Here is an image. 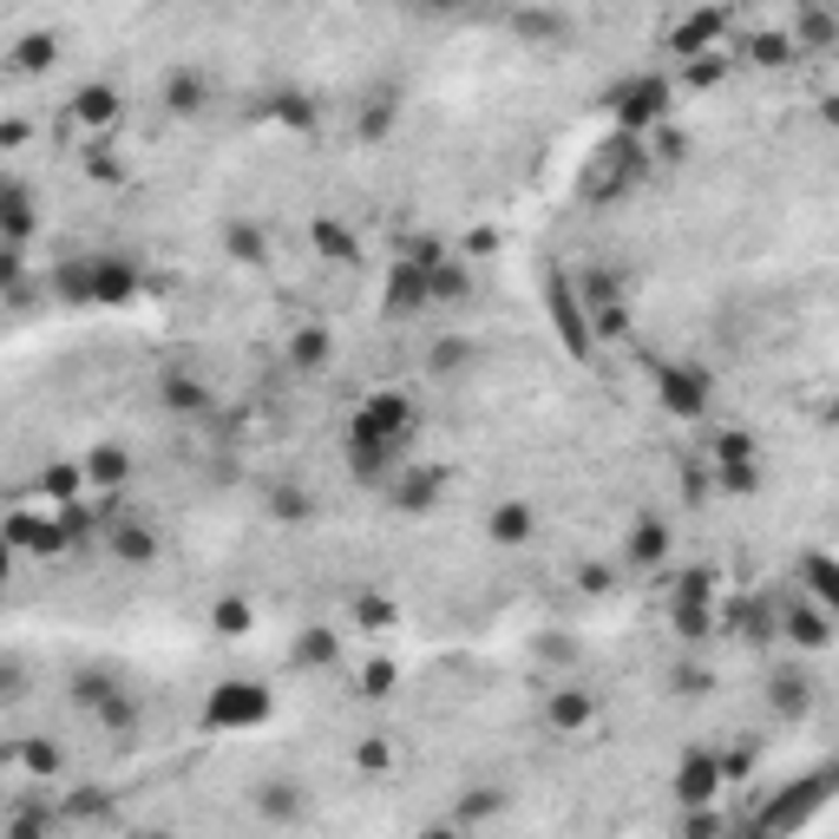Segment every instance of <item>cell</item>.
Wrapping results in <instances>:
<instances>
[{
    "instance_id": "1",
    "label": "cell",
    "mask_w": 839,
    "mask_h": 839,
    "mask_svg": "<svg viewBox=\"0 0 839 839\" xmlns=\"http://www.w3.org/2000/svg\"><path fill=\"white\" fill-rule=\"evenodd\" d=\"M263 722H269V689H263V683H223V689L203 702V729H217V735L263 729Z\"/></svg>"
},
{
    "instance_id": "2",
    "label": "cell",
    "mask_w": 839,
    "mask_h": 839,
    "mask_svg": "<svg viewBox=\"0 0 839 839\" xmlns=\"http://www.w3.org/2000/svg\"><path fill=\"white\" fill-rule=\"evenodd\" d=\"M407 433H413V400H407V394H368V400H361V413H354V440H374V446L400 453Z\"/></svg>"
},
{
    "instance_id": "3",
    "label": "cell",
    "mask_w": 839,
    "mask_h": 839,
    "mask_svg": "<svg viewBox=\"0 0 839 839\" xmlns=\"http://www.w3.org/2000/svg\"><path fill=\"white\" fill-rule=\"evenodd\" d=\"M663 112H669V79H663V72H643V79H630V85L617 92L624 131H643V125H656Z\"/></svg>"
},
{
    "instance_id": "4",
    "label": "cell",
    "mask_w": 839,
    "mask_h": 839,
    "mask_svg": "<svg viewBox=\"0 0 839 839\" xmlns=\"http://www.w3.org/2000/svg\"><path fill=\"white\" fill-rule=\"evenodd\" d=\"M656 394L676 420H702L709 413V374L702 368H656Z\"/></svg>"
},
{
    "instance_id": "5",
    "label": "cell",
    "mask_w": 839,
    "mask_h": 839,
    "mask_svg": "<svg viewBox=\"0 0 839 839\" xmlns=\"http://www.w3.org/2000/svg\"><path fill=\"white\" fill-rule=\"evenodd\" d=\"M427 302H433V276H427L413 256L394 263V282H387V302H381V308H387V315H413V308H427Z\"/></svg>"
},
{
    "instance_id": "6",
    "label": "cell",
    "mask_w": 839,
    "mask_h": 839,
    "mask_svg": "<svg viewBox=\"0 0 839 839\" xmlns=\"http://www.w3.org/2000/svg\"><path fill=\"white\" fill-rule=\"evenodd\" d=\"M131 295H138V269H131L125 256H92V302L118 308V302H131Z\"/></svg>"
},
{
    "instance_id": "7",
    "label": "cell",
    "mask_w": 839,
    "mask_h": 839,
    "mask_svg": "<svg viewBox=\"0 0 839 839\" xmlns=\"http://www.w3.org/2000/svg\"><path fill=\"white\" fill-rule=\"evenodd\" d=\"M105 545H112L118 564H158V525L118 518V525H105Z\"/></svg>"
},
{
    "instance_id": "8",
    "label": "cell",
    "mask_w": 839,
    "mask_h": 839,
    "mask_svg": "<svg viewBox=\"0 0 839 839\" xmlns=\"http://www.w3.org/2000/svg\"><path fill=\"white\" fill-rule=\"evenodd\" d=\"M729 774H722V755H689L683 768H676V794L689 801V807H702V801H715V788H722Z\"/></svg>"
},
{
    "instance_id": "9",
    "label": "cell",
    "mask_w": 839,
    "mask_h": 839,
    "mask_svg": "<svg viewBox=\"0 0 839 839\" xmlns=\"http://www.w3.org/2000/svg\"><path fill=\"white\" fill-rule=\"evenodd\" d=\"M545 715H551V729H558V735H584V729H591V715H597V702H591L578 683H564V689H551V709H545Z\"/></svg>"
},
{
    "instance_id": "10",
    "label": "cell",
    "mask_w": 839,
    "mask_h": 839,
    "mask_svg": "<svg viewBox=\"0 0 839 839\" xmlns=\"http://www.w3.org/2000/svg\"><path fill=\"white\" fill-rule=\"evenodd\" d=\"M827 617H834L827 604H788V637H794L801 650H827V637H834Z\"/></svg>"
},
{
    "instance_id": "11",
    "label": "cell",
    "mask_w": 839,
    "mask_h": 839,
    "mask_svg": "<svg viewBox=\"0 0 839 839\" xmlns=\"http://www.w3.org/2000/svg\"><path fill=\"white\" fill-rule=\"evenodd\" d=\"M328 354H335V348H328V328H302V335L289 341V368H295V374H322Z\"/></svg>"
},
{
    "instance_id": "12",
    "label": "cell",
    "mask_w": 839,
    "mask_h": 839,
    "mask_svg": "<svg viewBox=\"0 0 839 839\" xmlns=\"http://www.w3.org/2000/svg\"><path fill=\"white\" fill-rule=\"evenodd\" d=\"M801 578H807V591H814V597H820V604H827V610L839 617V558L814 551V558L801 564Z\"/></svg>"
},
{
    "instance_id": "13",
    "label": "cell",
    "mask_w": 839,
    "mask_h": 839,
    "mask_svg": "<svg viewBox=\"0 0 839 839\" xmlns=\"http://www.w3.org/2000/svg\"><path fill=\"white\" fill-rule=\"evenodd\" d=\"M158 394H164L171 413H210V387H197V381H184V374H164Z\"/></svg>"
},
{
    "instance_id": "14",
    "label": "cell",
    "mask_w": 839,
    "mask_h": 839,
    "mask_svg": "<svg viewBox=\"0 0 839 839\" xmlns=\"http://www.w3.org/2000/svg\"><path fill=\"white\" fill-rule=\"evenodd\" d=\"M164 105H171L177 118H190V112H203V105H210V85H203L197 72H177V79L164 85Z\"/></svg>"
},
{
    "instance_id": "15",
    "label": "cell",
    "mask_w": 839,
    "mask_h": 839,
    "mask_svg": "<svg viewBox=\"0 0 839 839\" xmlns=\"http://www.w3.org/2000/svg\"><path fill=\"white\" fill-rule=\"evenodd\" d=\"M669 551V532H663V518H637V532H630V564H656Z\"/></svg>"
},
{
    "instance_id": "16",
    "label": "cell",
    "mask_w": 839,
    "mask_h": 839,
    "mask_svg": "<svg viewBox=\"0 0 839 839\" xmlns=\"http://www.w3.org/2000/svg\"><path fill=\"white\" fill-rule=\"evenodd\" d=\"M768 702H774L781 715H807V702H814V689H807V676H794V669H781V676H774V689H768Z\"/></svg>"
},
{
    "instance_id": "17",
    "label": "cell",
    "mask_w": 839,
    "mask_h": 839,
    "mask_svg": "<svg viewBox=\"0 0 839 839\" xmlns=\"http://www.w3.org/2000/svg\"><path fill=\"white\" fill-rule=\"evenodd\" d=\"M722 33V13H696L689 26H676V53L683 59H696V53H709V39Z\"/></svg>"
},
{
    "instance_id": "18",
    "label": "cell",
    "mask_w": 839,
    "mask_h": 839,
    "mask_svg": "<svg viewBox=\"0 0 839 839\" xmlns=\"http://www.w3.org/2000/svg\"><path fill=\"white\" fill-rule=\"evenodd\" d=\"M125 473H131L125 446H98V453L85 459V479H92V486H125Z\"/></svg>"
},
{
    "instance_id": "19",
    "label": "cell",
    "mask_w": 839,
    "mask_h": 839,
    "mask_svg": "<svg viewBox=\"0 0 839 839\" xmlns=\"http://www.w3.org/2000/svg\"><path fill=\"white\" fill-rule=\"evenodd\" d=\"M492 538H499V545H525V538H532V505H518V499L499 505V512H492Z\"/></svg>"
},
{
    "instance_id": "20",
    "label": "cell",
    "mask_w": 839,
    "mask_h": 839,
    "mask_svg": "<svg viewBox=\"0 0 839 839\" xmlns=\"http://www.w3.org/2000/svg\"><path fill=\"white\" fill-rule=\"evenodd\" d=\"M72 105H79L85 125H112V118H118V92H112V85H85Z\"/></svg>"
},
{
    "instance_id": "21",
    "label": "cell",
    "mask_w": 839,
    "mask_h": 839,
    "mask_svg": "<svg viewBox=\"0 0 839 839\" xmlns=\"http://www.w3.org/2000/svg\"><path fill=\"white\" fill-rule=\"evenodd\" d=\"M308 236H315V249H322L328 263H354V236H348L341 223H328V217H315V230H308Z\"/></svg>"
},
{
    "instance_id": "22",
    "label": "cell",
    "mask_w": 839,
    "mask_h": 839,
    "mask_svg": "<svg viewBox=\"0 0 839 839\" xmlns=\"http://www.w3.org/2000/svg\"><path fill=\"white\" fill-rule=\"evenodd\" d=\"M249 624H256V610H249L243 597H223V604L210 610V630H217V637H249Z\"/></svg>"
},
{
    "instance_id": "23",
    "label": "cell",
    "mask_w": 839,
    "mask_h": 839,
    "mask_svg": "<svg viewBox=\"0 0 839 839\" xmlns=\"http://www.w3.org/2000/svg\"><path fill=\"white\" fill-rule=\"evenodd\" d=\"M53 289H59L66 302H92V263H59V269H53Z\"/></svg>"
},
{
    "instance_id": "24",
    "label": "cell",
    "mask_w": 839,
    "mask_h": 839,
    "mask_svg": "<svg viewBox=\"0 0 839 839\" xmlns=\"http://www.w3.org/2000/svg\"><path fill=\"white\" fill-rule=\"evenodd\" d=\"M433 499H440V479H433V473H413V479L394 486V505H407V512H427Z\"/></svg>"
},
{
    "instance_id": "25",
    "label": "cell",
    "mask_w": 839,
    "mask_h": 839,
    "mask_svg": "<svg viewBox=\"0 0 839 839\" xmlns=\"http://www.w3.org/2000/svg\"><path fill=\"white\" fill-rule=\"evenodd\" d=\"M26 230H33V203H26V190H20V184H7V243L20 249V243H26Z\"/></svg>"
},
{
    "instance_id": "26",
    "label": "cell",
    "mask_w": 839,
    "mask_h": 839,
    "mask_svg": "<svg viewBox=\"0 0 839 839\" xmlns=\"http://www.w3.org/2000/svg\"><path fill=\"white\" fill-rule=\"evenodd\" d=\"M230 256H236V263H263V256H269L263 230H249V223H230Z\"/></svg>"
},
{
    "instance_id": "27",
    "label": "cell",
    "mask_w": 839,
    "mask_h": 839,
    "mask_svg": "<svg viewBox=\"0 0 839 839\" xmlns=\"http://www.w3.org/2000/svg\"><path fill=\"white\" fill-rule=\"evenodd\" d=\"M748 53H755V66H788V59H794V39H788V33H761Z\"/></svg>"
},
{
    "instance_id": "28",
    "label": "cell",
    "mask_w": 839,
    "mask_h": 839,
    "mask_svg": "<svg viewBox=\"0 0 839 839\" xmlns=\"http://www.w3.org/2000/svg\"><path fill=\"white\" fill-rule=\"evenodd\" d=\"M427 276H433V295H440V302H459V295H466V269H459L453 256H446L440 269H427Z\"/></svg>"
},
{
    "instance_id": "29",
    "label": "cell",
    "mask_w": 839,
    "mask_h": 839,
    "mask_svg": "<svg viewBox=\"0 0 839 839\" xmlns=\"http://www.w3.org/2000/svg\"><path fill=\"white\" fill-rule=\"evenodd\" d=\"M269 512H276V518H308V512H315V499H308V492H295V486H276V492H269Z\"/></svg>"
},
{
    "instance_id": "30",
    "label": "cell",
    "mask_w": 839,
    "mask_h": 839,
    "mask_svg": "<svg viewBox=\"0 0 839 839\" xmlns=\"http://www.w3.org/2000/svg\"><path fill=\"white\" fill-rule=\"evenodd\" d=\"M459 361H473V341H440L433 348V374H459Z\"/></svg>"
},
{
    "instance_id": "31",
    "label": "cell",
    "mask_w": 839,
    "mask_h": 839,
    "mask_svg": "<svg viewBox=\"0 0 839 839\" xmlns=\"http://www.w3.org/2000/svg\"><path fill=\"white\" fill-rule=\"evenodd\" d=\"M295 663H335V637H322V630H308V637L295 643Z\"/></svg>"
},
{
    "instance_id": "32",
    "label": "cell",
    "mask_w": 839,
    "mask_h": 839,
    "mask_svg": "<svg viewBox=\"0 0 839 839\" xmlns=\"http://www.w3.org/2000/svg\"><path fill=\"white\" fill-rule=\"evenodd\" d=\"M256 807H263L269 820H295V794H289V788H263V794H256Z\"/></svg>"
},
{
    "instance_id": "33",
    "label": "cell",
    "mask_w": 839,
    "mask_h": 839,
    "mask_svg": "<svg viewBox=\"0 0 839 839\" xmlns=\"http://www.w3.org/2000/svg\"><path fill=\"white\" fill-rule=\"evenodd\" d=\"M53 59V39L46 33H33V39H20V72H39Z\"/></svg>"
},
{
    "instance_id": "34",
    "label": "cell",
    "mask_w": 839,
    "mask_h": 839,
    "mask_svg": "<svg viewBox=\"0 0 839 839\" xmlns=\"http://www.w3.org/2000/svg\"><path fill=\"white\" fill-rule=\"evenodd\" d=\"M742 459H755V440L748 433H722V466H742Z\"/></svg>"
},
{
    "instance_id": "35",
    "label": "cell",
    "mask_w": 839,
    "mask_h": 839,
    "mask_svg": "<svg viewBox=\"0 0 839 839\" xmlns=\"http://www.w3.org/2000/svg\"><path fill=\"white\" fill-rule=\"evenodd\" d=\"M26 768H33V774H59V748L33 742V748H26Z\"/></svg>"
},
{
    "instance_id": "36",
    "label": "cell",
    "mask_w": 839,
    "mask_h": 839,
    "mask_svg": "<svg viewBox=\"0 0 839 839\" xmlns=\"http://www.w3.org/2000/svg\"><path fill=\"white\" fill-rule=\"evenodd\" d=\"M387 689H394V669H387V663H374V669L361 676V696H387Z\"/></svg>"
},
{
    "instance_id": "37",
    "label": "cell",
    "mask_w": 839,
    "mask_h": 839,
    "mask_svg": "<svg viewBox=\"0 0 839 839\" xmlns=\"http://www.w3.org/2000/svg\"><path fill=\"white\" fill-rule=\"evenodd\" d=\"M387 118H394V105H374V112H361V138H381V131H387Z\"/></svg>"
},
{
    "instance_id": "38",
    "label": "cell",
    "mask_w": 839,
    "mask_h": 839,
    "mask_svg": "<svg viewBox=\"0 0 839 839\" xmlns=\"http://www.w3.org/2000/svg\"><path fill=\"white\" fill-rule=\"evenodd\" d=\"M72 486H79V479H72V466H53V473H46V492H53V499H66Z\"/></svg>"
},
{
    "instance_id": "39",
    "label": "cell",
    "mask_w": 839,
    "mask_h": 839,
    "mask_svg": "<svg viewBox=\"0 0 839 839\" xmlns=\"http://www.w3.org/2000/svg\"><path fill=\"white\" fill-rule=\"evenodd\" d=\"M354 617H361V624H387V617H394V610H387V604H381V597H361V604H354Z\"/></svg>"
},
{
    "instance_id": "40",
    "label": "cell",
    "mask_w": 839,
    "mask_h": 839,
    "mask_svg": "<svg viewBox=\"0 0 839 839\" xmlns=\"http://www.w3.org/2000/svg\"><path fill=\"white\" fill-rule=\"evenodd\" d=\"M807 39L827 46V39H834V20H827V13H807Z\"/></svg>"
},
{
    "instance_id": "41",
    "label": "cell",
    "mask_w": 839,
    "mask_h": 839,
    "mask_svg": "<svg viewBox=\"0 0 839 839\" xmlns=\"http://www.w3.org/2000/svg\"><path fill=\"white\" fill-rule=\"evenodd\" d=\"M827 420H834V427H839V400H834V407H827Z\"/></svg>"
},
{
    "instance_id": "42",
    "label": "cell",
    "mask_w": 839,
    "mask_h": 839,
    "mask_svg": "<svg viewBox=\"0 0 839 839\" xmlns=\"http://www.w3.org/2000/svg\"><path fill=\"white\" fill-rule=\"evenodd\" d=\"M420 7H453V0H420Z\"/></svg>"
}]
</instances>
